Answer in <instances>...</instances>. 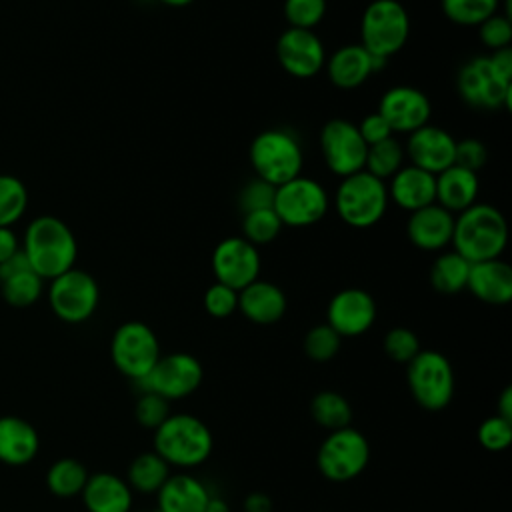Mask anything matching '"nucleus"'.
Returning a JSON list of instances; mask_svg holds the SVG:
<instances>
[{"label":"nucleus","instance_id":"27","mask_svg":"<svg viewBox=\"0 0 512 512\" xmlns=\"http://www.w3.org/2000/svg\"><path fill=\"white\" fill-rule=\"evenodd\" d=\"M288 308L286 294L268 280H254L238 292V310L254 324L268 326L278 322Z\"/></svg>","mask_w":512,"mask_h":512},{"label":"nucleus","instance_id":"7","mask_svg":"<svg viewBox=\"0 0 512 512\" xmlns=\"http://www.w3.org/2000/svg\"><path fill=\"white\" fill-rule=\"evenodd\" d=\"M406 382L412 398L424 410L446 408L454 396V368L438 350H420L406 364Z\"/></svg>","mask_w":512,"mask_h":512},{"label":"nucleus","instance_id":"33","mask_svg":"<svg viewBox=\"0 0 512 512\" xmlns=\"http://www.w3.org/2000/svg\"><path fill=\"white\" fill-rule=\"evenodd\" d=\"M310 414H312V420L318 426L326 428L328 432L346 428L352 422V406L348 398L334 390H322L314 394L310 402Z\"/></svg>","mask_w":512,"mask_h":512},{"label":"nucleus","instance_id":"47","mask_svg":"<svg viewBox=\"0 0 512 512\" xmlns=\"http://www.w3.org/2000/svg\"><path fill=\"white\" fill-rule=\"evenodd\" d=\"M362 140L366 142V146H372L376 142H382L390 136H394L392 128L388 126V122L378 114V112H372V114H366L360 124H356Z\"/></svg>","mask_w":512,"mask_h":512},{"label":"nucleus","instance_id":"46","mask_svg":"<svg viewBox=\"0 0 512 512\" xmlns=\"http://www.w3.org/2000/svg\"><path fill=\"white\" fill-rule=\"evenodd\" d=\"M488 158L486 146L476 140V138H464L456 140V150H454V164L462 166L466 170H472L478 174V170L484 168Z\"/></svg>","mask_w":512,"mask_h":512},{"label":"nucleus","instance_id":"21","mask_svg":"<svg viewBox=\"0 0 512 512\" xmlns=\"http://www.w3.org/2000/svg\"><path fill=\"white\" fill-rule=\"evenodd\" d=\"M452 232L454 214L436 202L410 212L406 222L408 240L424 252H438L446 248L452 242Z\"/></svg>","mask_w":512,"mask_h":512},{"label":"nucleus","instance_id":"34","mask_svg":"<svg viewBox=\"0 0 512 512\" xmlns=\"http://www.w3.org/2000/svg\"><path fill=\"white\" fill-rule=\"evenodd\" d=\"M404 156H406L404 146L394 136H390L382 142L368 146L364 170L384 182L386 178H392L402 168Z\"/></svg>","mask_w":512,"mask_h":512},{"label":"nucleus","instance_id":"30","mask_svg":"<svg viewBox=\"0 0 512 512\" xmlns=\"http://www.w3.org/2000/svg\"><path fill=\"white\" fill-rule=\"evenodd\" d=\"M170 474V466L154 450H150L138 454L130 462L126 470V482L132 488V492L156 494Z\"/></svg>","mask_w":512,"mask_h":512},{"label":"nucleus","instance_id":"37","mask_svg":"<svg viewBox=\"0 0 512 512\" xmlns=\"http://www.w3.org/2000/svg\"><path fill=\"white\" fill-rule=\"evenodd\" d=\"M280 230L282 222L272 208L242 214V238L254 246H262L276 240Z\"/></svg>","mask_w":512,"mask_h":512},{"label":"nucleus","instance_id":"10","mask_svg":"<svg viewBox=\"0 0 512 512\" xmlns=\"http://www.w3.org/2000/svg\"><path fill=\"white\" fill-rule=\"evenodd\" d=\"M460 98L478 110L510 108L512 80L502 76L488 56H474L462 64L456 76Z\"/></svg>","mask_w":512,"mask_h":512},{"label":"nucleus","instance_id":"2","mask_svg":"<svg viewBox=\"0 0 512 512\" xmlns=\"http://www.w3.org/2000/svg\"><path fill=\"white\" fill-rule=\"evenodd\" d=\"M20 250L42 280H52L74 268L78 256L74 232L64 220L50 214L38 216L26 226L24 246Z\"/></svg>","mask_w":512,"mask_h":512},{"label":"nucleus","instance_id":"17","mask_svg":"<svg viewBox=\"0 0 512 512\" xmlns=\"http://www.w3.org/2000/svg\"><path fill=\"white\" fill-rule=\"evenodd\" d=\"M376 112L388 122L394 134H410L428 124L432 104L420 88L392 86L382 94Z\"/></svg>","mask_w":512,"mask_h":512},{"label":"nucleus","instance_id":"23","mask_svg":"<svg viewBox=\"0 0 512 512\" xmlns=\"http://www.w3.org/2000/svg\"><path fill=\"white\" fill-rule=\"evenodd\" d=\"M156 496V512H204L210 490L194 474L180 470L168 476Z\"/></svg>","mask_w":512,"mask_h":512},{"label":"nucleus","instance_id":"5","mask_svg":"<svg viewBox=\"0 0 512 512\" xmlns=\"http://www.w3.org/2000/svg\"><path fill=\"white\" fill-rule=\"evenodd\" d=\"M410 36V16L398 0H372L360 18V44L376 58L388 60Z\"/></svg>","mask_w":512,"mask_h":512},{"label":"nucleus","instance_id":"6","mask_svg":"<svg viewBox=\"0 0 512 512\" xmlns=\"http://www.w3.org/2000/svg\"><path fill=\"white\" fill-rule=\"evenodd\" d=\"M388 202L386 184L366 170L344 176L336 188V212L352 228H370L380 222Z\"/></svg>","mask_w":512,"mask_h":512},{"label":"nucleus","instance_id":"31","mask_svg":"<svg viewBox=\"0 0 512 512\" xmlns=\"http://www.w3.org/2000/svg\"><path fill=\"white\" fill-rule=\"evenodd\" d=\"M470 262L456 250L442 252L430 268V284L440 294H458L466 288Z\"/></svg>","mask_w":512,"mask_h":512},{"label":"nucleus","instance_id":"38","mask_svg":"<svg viewBox=\"0 0 512 512\" xmlns=\"http://www.w3.org/2000/svg\"><path fill=\"white\" fill-rule=\"evenodd\" d=\"M342 338L326 322L312 326L304 336V354L314 362H328L340 350Z\"/></svg>","mask_w":512,"mask_h":512},{"label":"nucleus","instance_id":"15","mask_svg":"<svg viewBox=\"0 0 512 512\" xmlns=\"http://www.w3.org/2000/svg\"><path fill=\"white\" fill-rule=\"evenodd\" d=\"M212 272L216 282L242 290L260 276V252L242 236L220 240L212 252Z\"/></svg>","mask_w":512,"mask_h":512},{"label":"nucleus","instance_id":"24","mask_svg":"<svg viewBox=\"0 0 512 512\" xmlns=\"http://www.w3.org/2000/svg\"><path fill=\"white\" fill-rule=\"evenodd\" d=\"M80 498L88 512H130L134 506V492L126 478L112 472L90 474Z\"/></svg>","mask_w":512,"mask_h":512},{"label":"nucleus","instance_id":"44","mask_svg":"<svg viewBox=\"0 0 512 512\" xmlns=\"http://www.w3.org/2000/svg\"><path fill=\"white\" fill-rule=\"evenodd\" d=\"M274 192H276V186H272L256 176L252 180H248L238 194V206H240L242 214L272 208Z\"/></svg>","mask_w":512,"mask_h":512},{"label":"nucleus","instance_id":"29","mask_svg":"<svg viewBox=\"0 0 512 512\" xmlns=\"http://www.w3.org/2000/svg\"><path fill=\"white\" fill-rule=\"evenodd\" d=\"M478 190V174L462 166L452 164L440 174H436V204H440L452 214L476 204Z\"/></svg>","mask_w":512,"mask_h":512},{"label":"nucleus","instance_id":"26","mask_svg":"<svg viewBox=\"0 0 512 512\" xmlns=\"http://www.w3.org/2000/svg\"><path fill=\"white\" fill-rule=\"evenodd\" d=\"M388 200L396 206L414 212L436 202V176L412 164L402 166L386 184Z\"/></svg>","mask_w":512,"mask_h":512},{"label":"nucleus","instance_id":"42","mask_svg":"<svg viewBox=\"0 0 512 512\" xmlns=\"http://www.w3.org/2000/svg\"><path fill=\"white\" fill-rule=\"evenodd\" d=\"M478 36L486 48L500 50L508 48L512 42V20L506 14L494 12L484 22L478 24Z\"/></svg>","mask_w":512,"mask_h":512},{"label":"nucleus","instance_id":"52","mask_svg":"<svg viewBox=\"0 0 512 512\" xmlns=\"http://www.w3.org/2000/svg\"><path fill=\"white\" fill-rule=\"evenodd\" d=\"M204 512H230V504H228L224 498L210 494Z\"/></svg>","mask_w":512,"mask_h":512},{"label":"nucleus","instance_id":"25","mask_svg":"<svg viewBox=\"0 0 512 512\" xmlns=\"http://www.w3.org/2000/svg\"><path fill=\"white\" fill-rule=\"evenodd\" d=\"M466 288L480 302L508 304L512 300V268L502 258L470 264Z\"/></svg>","mask_w":512,"mask_h":512},{"label":"nucleus","instance_id":"18","mask_svg":"<svg viewBox=\"0 0 512 512\" xmlns=\"http://www.w3.org/2000/svg\"><path fill=\"white\" fill-rule=\"evenodd\" d=\"M376 320V302L362 288H344L336 292L326 308V324L340 338H354L372 328Z\"/></svg>","mask_w":512,"mask_h":512},{"label":"nucleus","instance_id":"16","mask_svg":"<svg viewBox=\"0 0 512 512\" xmlns=\"http://www.w3.org/2000/svg\"><path fill=\"white\" fill-rule=\"evenodd\" d=\"M276 56L284 72L294 78H314L326 62V50L314 30L286 28L276 42Z\"/></svg>","mask_w":512,"mask_h":512},{"label":"nucleus","instance_id":"3","mask_svg":"<svg viewBox=\"0 0 512 512\" xmlns=\"http://www.w3.org/2000/svg\"><path fill=\"white\" fill-rule=\"evenodd\" d=\"M450 244L470 264L500 258L508 244L506 218L498 208L476 202L454 216Z\"/></svg>","mask_w":512,"mask_h":512},{"label":"nucleus","instance_id":"8","mask_svg":"<svg viewBox=\"0 0 512 512\" xmlns=\"http://www.w3.org/2000/svg\"><path fill=\"white\" fill-rule=\"evenodd\" d=\"M370 462L368 438L352 428L328 432L316 452V466L330 482H350L364 472Z\"/></svg>","mask_w":512,"mask_h":512},{"label":"nucleus","instance_id":"45","mask_svg":"<svg viewBox=\"0 0 512 512\" xmlns=\"http://www.w3.org/2000/svg\"><path fill=\"white\" fill-rule=\"evenodd\" d=\"M204 310L214 318H228L238 310V290L214 282L204 292Z\"/></svg>","mask_w":512,"mask_h":512},{"label":"nucleus","instance_id":"14","mask_svg":"<svg viewBox=\"0 0 512 512\" xmlns=\"http://www.w3.org/2000/svg\"><path fill=\"white\" fill-rule=\"evenodd\" d=\"M320 154L328 170L340 178L364 170L368 146L356 124L346 118H332L320 130Z\"/></svg>","mask_w":512,"mask_h":512},{"label":"nucleus","instance_id":"51","mask_svg":"<svg viewBox=\"0 0 512 512\" xmlns=\"http://www.w3.org/2000/svg\"><path fill=\"white\" fill-rule=\"evenodd\" d=\"M496 416L510 420L512 422V388L506 386L498 398V406H496Z\"/></svg>","mask_w":512,"mask_h":512},{"label":"nucleus","instance_id":"4","mask_svg":"<svg viewBox=\"0 0 512 512\" xmlns=\"http://www.w3.org/2000/svg\"><path fill=\"white\" fill-rule=\"evenodd\" d=\"M248 158L256 178L272 186H280L300 176L304 164V154L298 138L288 130L280 128L260 132L250 144Z\"/></svg>","mask_w":512,"mask_h":512},{"label":"nucleus","instance_id":"11","mask_svg":"<svg viewBox=\"0 0 512 512\" xmlns=\"http://www.w3.org/2000/svg\"><path fill=\"white\" fill-rule=\"evenodd\" d=\"M328 204V194L320 182L308 176H296L276 186L272 210L282 226L304 228L320 222L328 212Z\"/></svg>","mask_w":512,"mask_h":512},{"label":"nucleus","instance_id":"19","mask_svg":"<svg viewBox=\"0 0 512 512\" xmlns=\"http://www.w3.org/2000/svg\"><path fill=\"white\" fill-rule=\"evenodd\" d=\"M454 150V136L432 124H424L422 128L410 132L404 146V154L410 158L412 166L422 168L434 176L454 164Z\"/></svg>","mask_w":512,"mask_h":512},{"label":"nucleus","instance_id":"40","mask_svg":"<svg viewBox=\"0 0 512 512\" xmlns=\"http://www.w3.org/2000/svg\"><path fill=\"white\" fill-rule=\"evenodd\" d=\"M382 344H384L386 356L398 364H408L422 350L418 336L410 328H404V326L390 328L386 332Z\"/></svg>","mask_w":512,"mask_h":512},{"label":"nucleus","instance_id":"50","mask_svg":"<svg viewBox=\"0 0 512 512\" xmlns=\"http://www.w3.org/2000/svg\"><path fill=\"white\" fill-rule=\"evenodd\" d=\"M244 512H272V498L264 492H250L244 498Z\"/></svg>","mask_w":512,"mask_h":512},{"label":"nucleus","instance_id":"1","mask_svg":"<svg viewBox=\"0 0 512 512\" xmlns=\"http://www.w3.org/2000/svg\"><path fill=\"white\" fill-rule=\"evenodd\" d=\"M152 450L170 468L188 472L210 458L214 438L204 420L186 412H176L154 430Z\"/></svg>","mask_w":512,"mask_h":512},{"label":"nucleus","instance_id":"35","mask_svg":"<svg viewBox=\"0 0 512 512\" xmlns=\"http://www.w3.org/2000/svg\"><path fill=\"white\" fill-rule=\"evenodd\" d=\"M28 208V190L12 174H0V226L12 228Z\"/></svg>","mask_w":512,"mask_h":512},{"label":"nucleus","instance_id":"39","mask_svg":"<svg viewBox=\"0 0 512 512\" xmlns=\"http://www.w3.org/2000/svg\"><path fill=\"white\" fill-rule=\"evenodd\" d=\"M326 14V0H284V18L290 28L314 30Z\"/></svg>","mask_w":512,"mask_h":512},{"label":"nucleus","instance_id":"36","mask_svg":"<svg viewBox=\"0 0 512 512\" xmlns=\"http://www.w3.org/2000/svg\"><path fill=\"white\" fill-rule=\"evenodd\" d=\"M502 0H440L444 16L458 26H478L498 12Z\"/></svg>","mask_w":512,"mask_h":512},{"label":"nucleus","instance_id":"20","mask_svg":"<svg viewBox=\"0 0 512 512\" xmlns=\"http://www.w3.org/2000/svg\"><path fill=\"white\" fill-rule=\"evenodd\" d=\"M388 60L372 56L362 44H346L326 56L324 68L328 80L340 90H354L362 86L374 72L386 66Z\"/></svg>","mask_w":512,"mask_h":512},{"label":"nucleus","instance_id":"53","mask_svg":"<svg viewBox=\"0 0 512 512\" xmlns=\"http://www.w3.org/2000/svg\"><path fill=\"white\" fill-rule=\"evenodd\" d=\"M158 2H162V4H166V6L180 8V6H188V4H192L194 0H158Z\"/></svg>","mask_w":512,"mask_h":512},{"label":"nucleus","instance_id":"12","mask_svg":"<svg viewBox=\"0 0 512 512\" xmlns=\"http://www.w3.org/2000/svg\"><path fill=\"white\" fill-rule=\"evenodd\" d=\"M100 288L92 274L80 268H70L50 280L48 304L56 318L66 324H82L96 312Z\"/></svg>","mask_w":512,"mask_h":512},{"label":"nucleus","instance_id":"54","mask_svg":"<svg viewBox=\"0 0 512 512\" xmlns=\"http://www.w3.org/2000/svg\"><path fill=\"white\" fill-rule=\"evenodd\" d=\"M130 512H156V510H134V508H132Z\"/></svg>","mask_w":512,"mask_h":512},{"label":"nucleus","instance_id":"43","mask_svg":"<svg viewBox=\"0 0 512 512\" xmlns=\"http://www.w3.org/2000/svg\"><path fill=\"white\" fill-rule=\"evenodd\" d=\"M478 442L488 452H502L512 442V422L500 416H490L478 426Z\"/></svg>","mask_w":512,"mask_h":512},{"label":"nucleus","instance_id":"28","mask_svg":"<svg viewBox=\"0 0 512 512\" xmlns=\"http://www.w3.org/2000/svg\"><path fill=\"white\" fill-rule=\"evenodd\" d=\"M40 450L36 428L20 416H0V462L8 466L30 464Z\"/></svg>","mask_w":512,"mask_h":512},{"label":"nucleus","instance_id":"22","mask_svg":"<svg viewBox=\"0 0 512 512\" xmlns=\"http://www.w3.org/2000/svg\"><path fill=\"white\" fill-rule=\"evenodd\" d=\"M44 280L30 268L22 250L0 264V294L14 308H28L42 296Z\"/></svg>","mask_w":512,"mask_h":512},{"label":"nucleus","instance_id":"32","mask_svg":"<svg viewBox=\"0 0 512 512\" xmlns=\"http://www.w3.org/2000/svg\"><path fill=\"white\" fill-rule=\"evenodd\" d=\"M86 466L76 458H58L50 464L46 472V486L50 494L58 498H74L86 486L88 480Z\"/></svg>","mask_w":512,"mask_h":512},{"label":"nucleus","instance_id":"49","mask_svg":"<svg viewBox=\"0 0 512 512\" xmlns=\"http://www.w3.org/2000/svg\"><path fill=\"white\" fill-rule=\"evenodd\" d=\"M488 58H490V62L494 64V68H496L502 76H506V78L512 80V48H510V46H508V48L494 50Z\"/></svg>","mask_w":512,"mask_h":512},{"label":"nucleus","instance_id":"41","mask_svg":"<svg viewBox=\"0 0 512 512\" xmlns=\"http://www.w3.org/2000/svg\"><path fill=\"white\" fill-rule=\"evenodd\" d=\"M170 414L172 412H170L168 400H164L154 392H140L134 406V416L142 428H148L154 432Z\"/></svg>","mask_w":512,"mask_h":512},{"label":"nucleus","instance_id":"13","mask_svg":"<svg viewBox=\"0 0 512 512\" xmlns=\"http://www.w3.org/2000/svg\"><path fill=\"white\" fill-rule=\"evenodd\" d=\"M204 378V368L188 352H172L158 358L154 368L138 382L140 392H154L164 400H180L194 394Z\"/></svg>","mask_w":512,"mask_h":512},{"label":"nucleus","instance_id":"48","mask_svg":"<svg viewBox=\"0 0 512 512\" xmlns=\"http://www.w3.org/2000/svg\"><path fill=\"white\" fill-rule=\"evenodd\" d=\"M18 250H20V244H18L14 230L0 226V264L6 262L8 258H12Z\"/></svg>","mask_w":512,"mask_h":512},{"label":"nucleus","instance_id":"9","mask_svg":"<svg viewBox=\"0 0 512 512\" xmlns=\"http://www.w3.org/2000/svg\"><path fill=\"white\" fill-rule=\"evenodd\" d=\"M160 356V340L148 324L128 320L114 330L110 340L112 364L132 382L142 380Z\"/></svg>","mask_w":512,"mask_h":512}]
</instances>
